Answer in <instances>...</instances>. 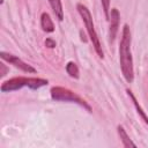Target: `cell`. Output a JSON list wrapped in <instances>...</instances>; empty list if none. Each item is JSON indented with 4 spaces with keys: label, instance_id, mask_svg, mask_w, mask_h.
Returning <instances> with one entry per match:
<instances>
[{
    "label": "cell",
    "instance_id": "cell-8",
    "mask_svg": "<svg viewBox=\"0 0 148 148\" xmlns=\"http://www.w3.org/2000/svg\"><path fill=\"white\" fill-rule=\"evenodd\" d=\"M117 131H118V135L123 142V146L126 147V148H130V147H136V145L131 140L130 135L127 134V132L125 131V128L121 126V125H118L117 127Z\"/></svg>",
    "mask_w": 148,
    "mask_h": 148
},
{
    "label": "cell",
    "instance_id": "cell-5",
    "mask_svg": "<svg viewBox=\"0 0 148 148\" xmlns=\"http://www.w3.org/2000/svg\"><path fill=\"white\" fill-rule=\"evenodd\" d=\"M0 57H1L2 60L7 61V62H9V64H12V65H14L16 68H18V69H21V71H23V72H25V73H28V74H30V73L34 74V73L37 72L36 68H34L31 65L24 62L22 59H20L18 57H16V56H14V54H12V53L1 51V52H0Z\"/></svg>",
    "mask_w": 148,
    "mask_h": 148
},
{
    "label": "cell",
    "instance_id": "cell-14",
    "mask_svg": "<svg viewBox=\"0 0 148 148\" xmlns=\"http://www.w3.org/2000/svg\"><path fill=\"white\" fill-rule=\"evenodd\" d=\"M7 72H8V68L6 67V65H5L3 62H1V64H0V76H1V77L5 76V75L7 74Z\"/></svg>",
    "mask_w": 148,
    "mask_h": 148
},
{
    "label": "cell",
    "instance_id": "cell-1",
    "mask_svg": "<svg viewBox=\"0 0 148 148\" xmlns=\"http://www.w3.org/2000/svg\"><path fill=\"white\" fill-rule=\"evenodd\" d=\"M131 44H132V35L130 27L127 24H124L121 38L119 43V62H120L123 76L128 83H132L134 81V68H133Z\"/></svg>",
    "mask_w": 148,
    "mask_h": 148
},
{
    "label": "cell",
    "instance_id": "cell-3",
    "mask_svg": "<svg viewBox=\"0 0 148 148\" xmlns=\"http://www.w3.org/2000/svg\"><path fill=\"white\" fill-rule=\"evenodd\" d=\"M76 9H77V12H79V14H80L83 23H84V27H86L87 32L89 35L90 42L92 43V46H94L96 53L98 54L99 58H103L104 57V52H103L102 44L99 42L98 35H97V32L95 30V25H94V21H92V16H91L90 10L83 3H77L76 5Z\"/></svg>",
    "mask_w": 148,
    "mask_h": 148
},
{
    "label": "cell",
    "instance_id": "cell-12",
    "mask_svg": "<svg viewBox=\"0 0 148 148\" xmlns=\"http://www.w3.org/2000/svg\"><path fill=\"white\" fill-rule=\"evenodd\" d=\"M102 2V7H103V10H104V15L105 17L109 20L110 18V0H101Z\"/></svg>",
    "mask_w": 148,
    "mask_h": 148
},
{
    "label": "cell",
    "instance_id": "cell-9",
    "mask_svg": "<svg viewBox=\"0 0 148 148\" xmlns=\"http://www.w3.org/2000/svg\"><path fill=\"white\" fill-rule=\"evenodd\" d=\"M49 3L56 15V17L59 20V21H62L64 20V9H62V3H61V0H49Z\"/></svg>",
    "mask_w": 148,
    "mask_h": 148
},
{
    "label": "cell",
    "instance_id": "cell-11",
    "mask_svg": "<svg viewBox=\"0 0 148 148\" xmlns=\"http://www.w3.org/2000/svg\"><path fill=\"white\" fill-rule=\"evenodd\" d=\"M66 72H67V74H68L71 77H73V79H79V76H80L79 67H77V65H76L74 61L67 62V65H66Z\"/></svg>",
    "mask_w": 148,
    "mask_h": 148
},
{
    "label": "cell",
    "instance_id": "cell-6",
    "mask_svg": "<svg viewBox=\"0 0 148 148\" xmlns=\"http://www.w3.org/2000/svg\"><path fill=\"white\" fill-rule=\"evenodd\" d=\"M110 29H109V42L113 43L117 32H118V28H119V21H120V13L117 8H112L110 10Z\"/></svg>",
    "mask_w": 148,
    "mask_h": 148
},
{
    "label": "cell",
    "instance_id": "cell-7",
    "mask_svg": "<svg viewBox=\"0 0 148 148\" xmlns=\"http://www.w3.org/2000/svg\"><path fill=\"white\" fill-rule=\"evenodd\" d=\"M40 27L45 32H53L54 31V24L49 13L44 12L40 15Z\"/></svg>",
    "mask_w": 148,
    "mask_h": 148
},
{
    "label": "cell",
    "instance_id": "cell-13",
    "mask_svg": "<svg viewBox=\"0 0 148 148\" xmlns=\"http://www.w3.org/2000/svg\"><path fill=\"white\" fill-rule=\"evenodd\" d=\"M45 46L49 47V49H53V47H56V40H54L53 38H51V37L46 38V39H45Z\"/></svg>",
    "mask_w": 148,
    "mask_h": 148
},
{
    "label": "cell",
    "instance_id": "cell-2",
    "mask_svg": "<svg viewBox=\"0 0 148 148\" xmlns=\"http://www.w3.org/2000/svg\"><path fill=\"white\" fill-rule=\"evenodd\" d=\"M49 81L46 79L42 77H25V76H16L12 77L7 81H5L1 84V91L2 92H10L15 90H20L23 87H28L30 89H38L40 87L47 86Z\"/></svg>",
    "mask_w": 148,
    "mask_h": 148
},
{
    "label": "cell",
    "instance_id": "cell-4",
    "mask_svg": "<svg viewBox=\"0 0 148 148\" xmlns=\"http://www.w3.org/2000/svg\"><path fill=\"white\" fill-rule=\"evenodd\" d=\"M50 92H51V98L53 101H56V102H69V103H74V104L80 105L81 108H83L88 112L92 111L91 106L89 105V103L86 99H83L76 92H74V91H72V90H69L67 88L56 86V87L51 88Z\"/></svg>",
    "mask_w": 148,
    "mask_h": 148
},
{
    "label": "cell",
    "instance_id": "cell-10",
    "mask_svg": "<svg viewBox=\"0 0 148 148\" xmlns=\"http://www.w3.org/2000/svg\"><path fill=\"white\" fill-rule=\"evenodd\" d=\"M127 91V94H128V96H130V98L132 99V102H133V104H134V106H135V109H136V111H138V113L140 114V117H141V119L148 125V116L146 114V112L143 111V109L141 108V105L139 104V102H138V99L135 98V96H134V94L130 90V89H127L126 90Z\"/></svg>",
    "mask_w": 148,
    "mask_h": 148
}]
</instances>
